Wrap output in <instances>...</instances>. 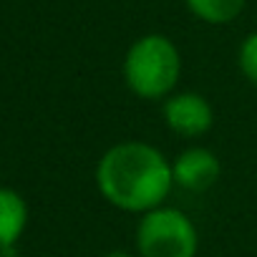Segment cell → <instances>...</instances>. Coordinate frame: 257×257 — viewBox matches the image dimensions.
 <instances>
[{
    "instance_id": "obj_1",
    "label": "cell",
    "mask_w": 257,
    "mask_h": 257,
    "mask_svg": "<svg viewBox=\"0 0 257 257\" xmlns=\"http://www.w3.org/2000/svg\"><path fill=\"white\" fill-rule=\"evenodd\" d=\"M96 187L111 207L147 214L174 189L172 162L147 142H118L98 159Z\"/></svg>"
},
{
    "instance_id": "obj_2",
    "label": "cell",
    "mask_w": 257,
    "mask_h": 257,
    "mask_svg": "<svg viewBox=\"0 0 257 257\" xmlns=\"http://www.w3.org/2000/svg\"><path fill=\"white\" fill-rule=\"evenodd\" d=\"M126 88L144 101H164L177 91L182 53L169 36L147 33L128 46L121 66Z\"/></svg>"
},
{
    "instance_id": "obj_3",
    "label": "cell",
    "mask_w": 257,
    "mask_h": 257,
    "mask_svg": "<svg viewBox=\"0 0 257 257\" xmlns=\"http://www.w3.org/2000/svg\"><path fill=\"white\" fill-rule=\"evenodd\" d=\"M199 232L194 222L174 207H157L137 224L139 257H197Z\"/></svg>"
},
{
    "instance_id": "obj_4",
    "label": "cell",
    "mask_w": 257,
    "mask_h": 257,
    "mask_svg": "<svg viewBox=\"0 0 257 257\" xmlns=\"http://www.w3.org/2000/svg\"><path fill=\"white\" fill-rule=\"evenodd\" d=\"M162 113L169 132L182 139H197L207 134L214 123L212 103L194 91H174L169 98H164Z\"/></svg>"
},
{
    "instance_id": "obj_5",
    "label": "cell",
    "mask_w": 257,
    "mask_h": 257,
    "mask_svg": "<svg viewBox=\"0 0 257 257\" xmlns=\"http://www.w3.org/2000/svg\"><path fill=\"white\" fill-rule=\"evenodd\" d=\"M174 187H182L187 192H207L217 184L222 174V164L212 149L204 147H189L172 162Z\"/></svg>"
},
{
    "instance_id": "obj_6",
    "label": "cell",
    "mask_w": 257,
    "mask_h": 257,
    "mask_svg": "<svg viewBox=\"0 0 257 257\" xmlns=\"http://www.w3.org/2000/svg\"><path fill=\"white\" fill-rule=\"evenodd\" d=\"M26 224H28L26 199L13 189L0 187V254L3 257H11L16 252V242L21 239Z\"/></svg>"
},
{
    "instance_id": "obj_7",
    "label": "cell",
    "mask_w": 257,
    "mask_h": 257,
    "mask_svg": "<svg viewBox=\"0 0 257 257\" xmlns=\"http://www.w3.org/2000/svg\"><path fill=\"white\" fill-rule=\"evenodd\" d=\"M187 11L207 26H227L244 11L247 0H184Z\"/></svg>"
},
{
    "instance_id": "obj_8",
    "label": "cell",
    "mask_w": 257,
    "mask_h": 257,
    "mask_svg": "<svg viewBox=\"0 0 257 257\" xmlns=\"http://www.w3.org/2000/svg\"><path fill=\"white\" fill-rule=\"evenodd\" d=\"M237 66L242 71V76L257 86V31L247 33L244 41L239 43V51H237Z\"/></svg>"
},
{
    "instance_id": "obj_9",
    "label": "cell",
    "mask_w": 257,
    "mask_h": 257,
    "mask_svg": "<svg viewBox=\"0 0 257 257\" xmlns=\"http://www.w3.org/2000/svg\"><path fill=\"white\" fill-rule=\"evenodd\" d=\"M103 257H134V254H128V252H108V254H103Z\"/></svg>"
},
{
    "instance_id": "obj_10",
    "label": "cell",
    "mask_w": 257,
    "mask_h": 257,
    "mask_svg": "<svg viewBox=\"0 0 257 257\" xmlns=\"http://www.w3.org/2000/svg\"><path fill=\"white\" fill-rule=\"evenodd\" d=\"M0 257H3V254H0Z\"/></svg>"
}]
</instances>
